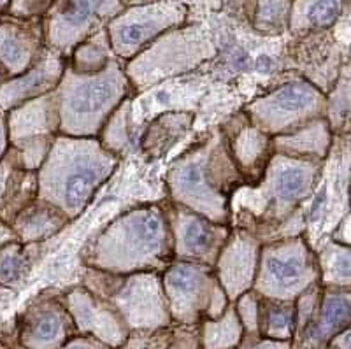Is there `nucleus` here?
I'll use <instances>...</instances> for the list:
<instances>
[{"label": "nucleus", "mask_w": 351, "mask_h": 349, "mask_svg": "<svg viewBox=\"0 0 351 349\" xmlns=\"http://www.w3.org/2000/svg\"><path fill=\"white\" fill-rule=\"evenodd\" d=\"M71 223V219L58 207L37 197L11 221V230L16 241L23 244L46 242L55 237Z\"/></svg>", "instance_id": "obj_25"}, {"label": "nucleus", "mask_w": 351, "mask_h": 349, "mask_svg": "<svg viewBox=\"0 0 351 349\" xmlns=\"http://www.w3.org/2000/svg\"><path fill=\"white\" fill-rule=\"evenodd\" d=\"M44 242L23 244L11 239L0 246V286L16 291L28 279L39 258L43 256Z\"/></svg>", "instance_id": "obj_28"}, {"label": "nucleus", "mask_w": 351, "mask_h": 349, "mask_svg": "<svg viewBox=\"0 0 351 349\" xmlns=\"http://www.w3.org/2000/svg\"><path fill=\"white\" fill-rule=\"evenodd\" d=\"M324 162L274 155L255 184H243L230 202V226L252 232L262 244L297 237L306 228L302 206L315 193Z\"/></svg>", "instance_id": "obj_1"}, {"label": "nucleus", "mask_w": 351, "mask_h": 349, "mask_svg": "<svg viewBox=\"0 0 351 349\" xmlns=\"http://www.w3.org/2000/svg\"><path fill=\"white\" fill-rule=\"evenodd\" d=\"M56 135H44V137H36V139L21 141L16 144H9V147L14 149L18 160L27 171H39V167L48 156L53 143H55Z\"/></svg>", "instance_id": "obj_36"}, {"label": "nucleus", "mask_w": 351, "mask_h": 349, "mask_svg": "<svg viewBox=\"0 0 351 349\" xmlns=\"http://www.w3.org/2000/svg\"><path fill=\"white\" fill-rule=\"evenodd\" d=\"M0 349H4V348H2V342H0Z\"/></svg>", "instance_id": "obj_45"}, {"label": "nucleus", "mask_w": 351, "mask_h": 349, "mask_svg": "<svg viewBox=\"0 0 351 349\" xmlns=\"http://www.w3.org/2000/svg\"><path fill=\"white\" fill-rule=\"evenodd\" d=\"M64 300L76 332L83 333L84 337L95 339L111 349L125 344L130 330L108 300L83 285L72 286L71 290L65 291Z\"/></svg>", "instance_id": "obj_16"}, {"label": "nucleus", "mask_w": 351, "mask_h": 349, "mask_svg": "<svg viewBox=\"0 0 351 349\" xmlns=\"http://www.w3.org/2000/svg\"><path fill=\"white\" fill-rule=\"evenodd\" d=\"M351 81H350V62L341 71L339 80L335 81L330 92L325 95V119L330 125V130L335 137H348L350 134V115H351Z\"/></svg>", "instance_id": "obj_34"}, {"label": "nucleus", "mask_w": 351, "mask_h": 349, "mask_svg": "<svg viewBox=\"0 0 351 349\" xmlns=\"http://www.w3.org/2000/svg\"><path fill=\"white\" fill-rule=\"evenodd\" d=\"M5 127L9 144L44 135H58L60 116L56 108L55 90L5 112Z\"/></svg>", "instance_id": "obj_22"}, {"label": "nucleus", "mask_w": 351, "mask_h": 349, "mask_svg": "<svg viewBox=\"0 0 351 349\" xmlns=\"http://www.w3.org/2000/svg\"><path fill=\"white\" fill-rule=\"evenodd\" d=\"M348 0H291L288 28L295 36L330 30L341 20Z\"/></svg>", "instance_id": "obj_27"}, {"label": "nucleus", "mask_w": 351, "mask_h": 349, "mask_svg": "<svg viewBox=\"0 0 351 349\" xmlns=\"http://www.w3.org/2000/svg\"><path fill=\"white\" fill-rule=\"evenodd\" d=\"M243 335V325H241L232 302L221 316L200 323V344H202V349H234L239 344Z\"/></svg>", "instance_id": "obj_33"}, {"label": "nucleus", "mask_w": 351, "mask_h": 349, "mask_svg": "<svg viewBox=\"0 0 351 349\" xmlns=\"http://www.w3.org/2000/svg\"><path fill=\"white\" fill-rule=\"evenodd\" d=\"M237 349H290V341H272L258 333H244Z\"/></svg>", "instance_id": "obj_38"}, {"label": "nucleus", "mask_w": 351, "mask_h": 349, "mask_svg": "<svg viewBox=\"0 0 351 349\" xmlns=\"http://www.w3.org/2000/svg\"><path fill=\"white\" fill-rule=\"evenodd\" d=\"M193 121H195V115L190 111L162 112L141 135V149L148 158H162L192 130Z\"/></svg>", "instance_id": "obj_26"}, {"label": "nucleus", "mask_w": 351, "mask_h": 349, "mask_svg": "<svg viewBox=\"0 0 351 349\" xmlns=\"http://www.w3.org/2000/svg\"><path fill=\"white\" fill-rule=\"evenodd\" d=\"M260 250L262 241L252 232L239 226H230L227 242L213 265V272L219 286L223 288L228 302H234L253 288Z\"/></svg>", "instance_id": "obj_17"}, {"label": "nucleus", "mask_w": 351, "mask_h": 349, "mask_svg": "<svg viewBox=\"0 0 351 349\" xmlns=\"http://www.w3.org/2000/svg\"><path fill=\"white\" fill-rule=\"evenodd\" d=\"M9 147L8 139V127H5V115L0 112V158L5 155V151Z\"/></svg>", "instance_id": "obj_41"}, {"label": "nucleus", "mask_w": 351, "mask_h": 349, "mask_svg": "<svg viewBox=\"0 0 351 349\" xmlns=\"http://www.w3.org/2000/svg\"><path fill=\"white\" fill-rule=\"evenodd\" d=\"M244 115L269 137L290 134L316 118H325V93L295 77L250 102Z\"/></svg>", "instance_id": "obj_10"}, {"label": "nucleus", "mask_w": 351, "mask_h": 349, "mask_svg": "<svg viewBox=\"0 0 351 349\" xmlns=\"http://www.w3.org/2000/svg\"><path fill=\"white\" fill-rule=\"evenodd\" d=\"M11 239H16L14 234H12L11 226L5 225V223H0V246H2L4 242L11 241Z\"/></svg>", "instance_id": "obj_42"}, {"label": "nucleus", "mask_w": 351, "mask_h": 349, "mask_svg": "<svg viewBox=\"0 0 351 349\" xmlns=\"http://www.w3.org/2000/svg\"><path fill=\"white\" fill-rule=\"evenodd\" d=\"M291 0H255L252 25L258 34L276 36L288 27Z\"/></svg>", "instance_id": "obj_35"}, {"label": "nucleus", "mask_w": 351, "mask_h": 349, "mask_svg": "<svg viewBox=\"0 0 351 349\" xmlns=\"http://www.w3.org/2000/svg\"><path fill=\"white\" fill-rule=\"evenodd\" d=\"M8 80V74H5V71L2 67H0V84L4 83V81Z\"/></svg>", "instance_id": "obj_44"}, {"label": "nucleus", "mask_w": 351, "mask_h": 349, "mask_svg": "<svg viewBox=\"0 0 351 349\" xmlns=\"http://www.w3.org/2000/svg\"><path fill=\"white\" fill-rule=\"evenodd\" d=\"M39 195L37 172L27 171L12 147L0 158V223L11 225Z\"/></svg>", "instance_id": "obj_21"}, {"label": "nucleus", "mask_w": 351, "mask_h": 349, "mask_svg": "<svg viewBox=\"0 0 351 349\" xmlns=\"http://www.w3.org/2000/svg\"><path fill=\"white\" fill-rule=\"evenodd\" d=\"M318 282L324 288H351V248L335 241H327L316 254Z\"/></svg>", "instance_id": "obj_29"}, {"label": "nucleus", "mask_w": 351, "mask_h": 349, "mask_svg": "<svg viewBox=\"0 0 351 349\" xmlns=\"http://www.w3.org/2000/svg\"><path fill=\"white\" fill-rule=\"evenodd\" d=\"M162 286L171 320L183 326L216 320L230 304L213 267L200 263L174 260L162 272Z\"/></svg>", "instance_id": "obj_9"}, {"label": "nucleus", "mask_w": 351, "mask_h": 349, "mask_svg": "<svg viewBox=\"0 0 351 349\" xmlns=\"http://www.w3.org/2000/svg\"><path fill=\"white\" fill-rule=\"evenodd\" d=\"M219 128L227 139L230 156L243 176L244 184H255L274 155L272 137L256 128L244 111L230 116Z\"/></svg>", "instance_id": "obj_18"}, {"label": "nucleus", "mask_w": 351, "mask_h": 349, "mask_svg": "<svg viewBox=\"0 0 351 349\" xmlns=\"http://www.w3.org/2000/svg\"><path fill=\"white\" fill-rule=\"evenodd\" d=\"M215 53V43L206 30L197 25H181L156 37L139 55L123 64L125 75L134 92H144L169 77L195 71Z\"/></svg>", "instance_id": "obj_6"}, {"label": "nucleus", "mask_w": 351, "mask_h": 349, "mask_svg": "<svg viewBox=\"0 0 351 349\" xmlns=\"http://www.w3.org/2000/svg\"><path fill=\"white\" fill-rule=\"evenodd\" d=\"M318 282L316 253L304 235L262 244L253 291L263 298L293 302Z\"/></svg>", "instance_id": "obj_8"}, {"label": "nucleus", "mask_w": 351, "mask_h": 349, "mask_svg": "<svg viewBox=\"0 0 351 349\" xmlns=\"http://www.w3.org/2000/svg\"><path fill=\"white\" fill-rule=\"evenodd\" d=\"M67 60L44 46L30 67L20 75L0 84V112H8L21 104L53 92L62 80Z\"/></svg>", "instance_id": "obj_19"}, {"label": "nucleus", "mask_w": 351, "mask_h": 349, "mask_svg": "<svg viewBox=\"0 0 351 349\" xmlns=\"http://www.w3.org/2000/svg\"><path fill=\"white\" fill-rule=\"evenodd\" d=\"M258 335L272 341H290L295 335V306L293 302L260 297Z\"/></svg>", "instance_id": "obj_31"}, {"label": "nucleus", "mask_w": 351, "mask_h": 349, "mask_svg": "<svg viewBox=\"0 0 351 349\" xmlns=\"http://www.w3.org/2000/svg\"><path fill=\"white\" fill-rule=\"evenodd\" d=\"M165 181L172 204L219 225H230L232 197L244 184L219 127L178 156Z\"/></svg>", "instance_id": "obj_3"}, {"label": "nucleus", "mask_w": 351, "mask_h": 349, "mask_svg": "<svg viewBox=\"0 0 351 349\" xmlns=\"http://www.w3.org/2000/svg\"><path fill=\"white\" fill-rule=\"evenodd\" d=\"M74 332L76 326L65 306L64 293L46 290L20 316L18 341L23 349H60Z\"/></svg>", "instance_id": "obj_14"}, {"label": "nucleus", "mask_w": 351, "mask_h": 349, "mask_svg": "<svg viewBox=\"0 0 351 349\" xmlns=\"http://www.w3.org/2000/svg\"><path fill=\"white\" fill-rule=\"evenodd\" d=\"M332 241L341 242V244H346L350 246V213H346L343 218V221H339V226L337 230L332 235Z\"/></svg>", "instance_id": "obj_40"}, {"label": "nucleus", "mask_w": 351, "mask_h": 349, "mask_svg": "<svg viewBox=\"0 0 351 349\" xmlns=\"http://www.w3.org/2000/svg\"><path fill=\"white\" fill-rule=\"evenodd\" d=\"M184 21L186 8L183 4L172 0H155L123 9L106 25V32L116 58L128 62L156 37L181 27Z\"/></svg>", "instance_id": "obj_11"}, {"label": "nucleus", "mask_w": 351, "mask_h": 349, "mask_svg": "<svg viewBox=\"0 0 351 349\" xmlns=\"http://www.w3.org/2000/svg\"><path fill=\"white\" fill-rule=\"evenodd\" d=\"M83 286L108 300L128 330L167 328L172 323L162 272L108 274L84 267Z\"/></svg>", "instance_id": "obj_7"}, {"label": "nucleus", "mask_w": 351, "mask_h": 349, "mask_svg": "<svg viewBox=\"0 0 351 349\" xmlns=\"http://www.w3.org/2000/svg\"><path fill=\"white\" fill-rule=\"evenodd\" d=\"M81 260L108 274L164 272L174 262L165 206L144 204L116 216L84 246Z\"/></svg>", "instance_id": "obj_2"}, {"label": "nucleus", "mask_w": 351, "mask_h": 349, "mask_svg": "<svg viewBox=\"0 0 351 349\" xmlns=\"http://www.w3.org/2000/svg\"><path fill=\"white\" fill-rule=\"evenodd\" d=\"M335 135L325 118H316L290 134L272 137V149L290 158L325 162L334 146Z\"/></svg>", "instance_id": "obj_24"}, {"label": "nucleus", "mask_w": 351, "mask_h": 349, "mask_svg": "<svg viewBox=\"0 0 351 349\" xmlns=\"http://www.w3.org/2000/svg\"><path fill=\"white\" fill-rule=\"evenodd\" d=\"M60 349H111L104 346L102 342L95 341L92 337H74L69 342H65Z\"/></svg>", "instance_id": "obj_39"}, {"label": "nucleus", "mask_w": 351, "mask_h": 349, "mask_svg": "<svg viewBox=\"0 0 351 349\" xmlns=\"http://www.w3.org/2000/svg\"><path fill=\"white\" fill-rule=\"evenodd\" d=\"M165 210L171 226L172 254L176 262L215 265L230 234V225H219L172 202L165 206Z\"/></svg>", "instance_id": "obj_13"}, {"label": "nucleus", "mask_w": 351, "mask_h": 349, "mask_svg": "<svg viewBox=\"0 0 351 349\" xmlns=\"http://www.w3.org/2000/svg\"><path fill=\"white\" fill-rule=\"evenodd\" d=\"M299 37L290 49L291 69L299 72L297 77L311 83L327 95L348 64L341 43L330 30H318Z\"/></svg>", "instance_id": "obj_15"}, {"label": "nucleus", "mask_w": 351, "mask_h": 349, "mask_svg": "<svg viewBox=\"0 0 351 349\" xmlns=\"http://www.w3.org/2000/svg\"><path fill=\"white\" fill-rule=\"evenodd\" d=\"M120 158L109 153L97 137L56 135L48 156L37 171L39 199L67 216L83 215L97 191L114 174Z\"/></svg>", "instance_id": "obj_4"}, {"label": "nucleus", "mask_w": 351, "mask_h": 349, "mask_svg": "<svg viewBox=\"0 0 351 349\" xmlns=\"http://www.w3.org/2000/svg\"><path fill=\"white\" fill-rule=\"evenodd\" d=\"M134 93L121 60L112 58L108 67L93 74L76 72L65 65L60 83L55 88L60 116L58 134L99 137L109 116Z\"/></svg>", "instance_id": "obj_5"}, {"label": "nucleus", "mask_w": 351, "mask_h": 349, "mask_svg": "<svg viewBox=\"0 0 351 349\" xmlns=\"http://www.w3.org/2000/svg\"><path fill=\"white\" fill-rule=\"evenodd\" d=\"M97 139L109 153L116 155L118 158L130 153L139 144V141L136 139L134 121H132V99H127L116 108Z\"/></svg>", "instance_id": "obj_30"}, {"label": "nucleus", "mask_w": 351, "mask_h": 349, "mask_svg": "<svg viewBox=\"0 0 351 349\" xmlns=\"http://www.w3.org/2000/svg\"><path fill=\"white\" fill-rule=\"evenodd\" d=\"M237 317L243 325L244 333H258V307L260 295L253 290H247L239 298L232 302Z\"/></svg>", "instance_id": "obj_37"}, {"label": "nucleus", "mask_w": 351, "mask_h": 349, "mask_svg": "<svg viewBox=\"0 0 351 349\" xmlns=\"http://www.w3.org/2000/svg\"><path fill=\"white\" fill-rule=\"evenodd\" d=\"M44 48V28L40 18L0 20V67L9 77L20 75L36 62Z\"/></svg>", "instance_id": "obj_20"}, {"label": "nucleus", "mask_w": 351, "mask_h": 349, "mask_svg": "<svg viewBox=\"0 0 351 349\" xmlns=\"http://www.w3.org/2000/svg\"><path fill=\"white\" fill-rule=\"evenodd\" d=\"M125 9L123 0H55L43 20L44 46L65 60Z\"/></svg>", "instance_id": "obj_12"}, {"label": "nucleus", "mask_w": 351, "mask_h": 349, "mask_svg": "<svg viewBox=\"0 0 351 349\" xmlns=\"http://www.w3.org/2000/svg\"><path fill=\"white\" fill-rule=\"evenodd\" d=\"M351 290L324 288L315 316L302 330V339L313 348L327 346L334 335L350 328Z\"/></svg>", "instance_id": "obj_23"}, {"label": "nucleus", "mask_w": 351, "mask_h": 349, "mask_svg": "<svg viewBox=\"0 0 351 349\" xmlns=\"http://www.w3.org/2000/svg\"><path fill=\"white\" fill-rule=\"evenodd\" d=\"M112 58H116L109 44V37L106 28L95 32L93 36L86 37L80 43L67 58V65L76 72L83 74H93L100 72L109 65Z\"/></svg>", "instance_id": "obj_32"}, {"label": "nucleus", "mask_w": 351, "mask_h": 349, "mask_svg": "<svg viewBox=\"0 0 351 349\" xmlns=\"http://www.w3.org/2000/svg\"><path fill=\"white\" fill-rule=\"evenodd\" d=\"M9 4H11V0H0V16H2L4 12H8Z\"/></svg>", "instance_id": "obj_43"}]
</instances>
